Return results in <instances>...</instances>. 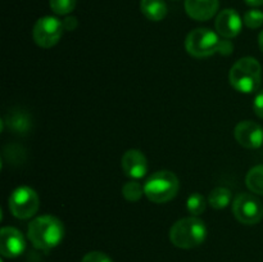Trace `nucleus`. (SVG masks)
I'll use <instances>...</instances> for the list:
<instances>
[{"instance_id": "22", "label": "nucleus", "mask_w": 263, "mask_h": 262, "mask_svg": "<svg viewBox=\"0 0 263 262\" xmlns=\"http://www.w3.org/2000/svg\"><path fill=\"white\" fill-rule=\"evenodd\" d=\"M81 262H113L110 259V257H108L107 254L103 253V252H89L84 256V258L81 259Z\"/></svg>"}, {"instance_id": "21", "label": "nucleus", "mask_w": 263, "mask_h": 262, "mask_svg": "<svg viewBox=\"0 0 263 262\" xmlns=\"http://www.w3.org/2000/svg\"><path fill=\"white\" fill-rule=\"evenodd\" d=\"M244 23L247 27L256 30L263 25V12L258 9H251L244 14Z\"/></svg>"}, {"instance_id": "13", "label": "nucleus", "mask_w": 263, "mask_h": 262, "mask_svg": "<svg viewBox=\"0 0 263 262\" xmlns=\"http://www.w3.org/2000/svg\"><path fill=\"white\" fill-rule=\"evenodd\" d=\"M218 0H185V10L190 18L208 21L217 13Z\"/></svg>"}, {"instance_id": "20", "label": "nucleus", "mask_w": 263, "mask_h": 262, "mask_svg": "<svg viewBox=\"0 0 263 262\" xmlns=\"http://www.w3.org/2000/svg\"><path fill=\"white\" fill-rule=\"evenodd\" d=\"M49 5L55 14L67 15L76 7V0H49Z\"/></svg>"}, {"instance_id": "23", "label": "nucleus", "mask_w": 263, "mask_h": 262, "mask_svg": "<svg viewBox=\"0 0 263 262\" xmlns=\"http://www.w3.org/2000/svg\"><path fill=\"white\" fill-rule=\"evenodd\" d=\"M253 110L259 118H263V90H259L254 97Z\"/></svg>"}, {"instance_id": "17", "label": "nucleus", "mask_w": 263, "mask_h": 262, "mask_svg": "<svg viewBox=\"0 0 263 262\" xmlns=\"http://www.w3.org/2000/svg\"><path fill=\"white\" fill-rule=\"evenodd\" d=\"M4 122H7L9 125V127H12V130H14V133H26V131L30 128L31 126V120L25 112H17L8 113L7 120H4Z\"/></svg>"}, {"instance_id": "8", "label": "nucleus", "mask_w": 263, "mask_h": 262, "mask_svg": "<svg viewBox=\"0 0 263 262\" xmlns=\"http://www.w3.org/2000/svg\"><path fill=\"white\" fill-rule=\"evenodd\" d=\"M63 30L64 27L62 21H59L57 17L45 15L37 20V22L33 26V40L40 48L49 49L58 44Z\"/></svg>"}, {"instance_id": "18", "label": "nucleus", "mask_w": 263, "mask_h": 262, "mask_svg": "<svg viewBox=\"0 0 263 262\" xmlns=\"http://www.w3.org/2000/svg\"><path fill=\"white\" fill-rule=\"evenodd\" d=\"M144 194V185L138 182L136 180L127 181L122 186V195L128 202H138Z\"/></svg>"}, {"instance_id": "16", "label": "nucleus", "mask_w": 263, "mask_h": 262, "mask_svg": "<svg viewBox=\"0 0 263 262\" xmlns=\"http://www.w3.org/2000/svg\"><path fill=\"white\" fill-rule=\"evenodd\" d=\"M246 184L252 193L263 195V164L249 170L246 176Z\"/></svg>"}, {"instance_id": "27", "label": "nucleus", "mask_w": 263, "mask_h": 262, "mask_svg": "<svg viewBox=\"0 0 263 262\" xmlns=\"http://www.w3.org/2000/svg\"><path fill=\"white\" fill-rule=\"evenodd\" d=\"M258 45H259V49H261V51L263 53V31L258 36Z\"/></svg>"}, {"instance_id": "3", "label": "nucleus", "mask_w": 263, "mask_h": 262, "mask_svg": "<svg viewBox=\"0 0 263 262\" xmlns=\"http://www.w3.org/2000/svg\"><path fill=\"white\" fill-rule=\"evenodd\" d=\"M229 79H230L231 86L239 92H243V94L254 92L261 85V63L253 57L240 58L231 67Z\"/></svg>"}, {"instance_id": "9", "label": "nucleus", "mask_w": 263, "mask_h": 262, "mask_svg": "<svg viewBox=\"0 0 263 262\" xmlns=\"http://www.w3.org/2000/svg\"><path fill=\"white\" fill-rule=\"evenodd\" d=\"M234 136L241 146L258 149L263 145V127L254 121H241L234 128Z\"/></svg>"}, {"instance_id": "7", "label": "nucleus", "mask_w": 263, "mask_h": 262, "mask_svg": "<svg viewBox=\"0 0 263 262\" xmlns=\"http://www.w3.org/2000/svg\"><path fill=\"white\" fill-rule=\"evenodd\" d=\"M233 213L240 223L256 225L263 217L262 202L256 195L241 193L234 199Z\"/></svg>"}, {"instance_id": "26", "label": "nucleus", "mask_w": 263, "mask_h": 262, "mask_svg": "<svg viewBox=\"0 0 263 262\" xmlns=\"http://www.w3.org/2000/svg\"><path fill=\"white\" fill-rule=\"evenodd\" d=\"M244 2L251 5V7H261V5H263V0H244Z\"/></svg>"}, {"instance_id": "1", "label": "nucleus", "mask_w": 263, "mask_h": 262, "mask_svg": "<svg viewBox=\"0 0 263 262\" xmlns=\"http://www.w3.org/2000/svg\"><path fill=\"white\" fill-rule=\"evenodd\" d=\"M27 236L35 248L49 251L63 240L64 226L62 221L54 216H39L28 225Z\"/></svg>"}, {"instance_id": "15", "label": "nucleus", "mask_w": 263, "mask_h": 262, "mask_svg": "<svg viewBox=\"0 0 263 262\" xmlns=\"http://www.w3.org/2000/svg\"><path fill=\"white\" fill-rule=\"evenodd\" d=\"M231 197H233V194H231L230 189L223 186H217L208 195V203L215 210H222L226 205L230 204Z\"/></svg>"}, {"instance_id": "12", "label": "nucleus", "mask_w": 263, "mask_h": 262, "mask_svg": "<svg viewBox=\"0 0 263 262\" xmlns=\"http://www.w3.org/2000/svg\"><path fill=\"white\" fill-rule=\"evenodd\" d=\"M121 166L126 176L133 180L143 179L148 172L146 157L138 149H130L126 152L122 156Z\"/></svg>"}, {"instance_id": "25", "label": "nucleus", "mask_w": 263, "mask_h": 262, "mask_svg": "<svg viewBox=\"0 0 263 262\" xmlns=\"http://www.w3.org/2000/svg\"><path fill=\"white\" fill-rule=\"evenodd\" d=\"M62 22H63L64 30H67V31H73L74 28L77 27V25H79L76 17H66L63 21H62Z\"/></svg>"}, {"instance_id": "19", "label": "nucleus", "mask_w": 263, "mask_h": 262, "mask_svg": "<svg viewBox=\"0 0 263 262\" xmlns=\"http://www.w3.org/2000/svg\"><path fill=\"white\" fill-rule=\"evenodd\" d=\"M207 207V202H205V198L203 197L200 193H193L186 200V210L187 212L192 216H199L202 215L205 211Z\"/></svg>"}, {"instance_id": "11", "label": "nucleus", "mask_w": 263, "mask_h": 262, "mask_svg": "<svg viewBox=\"0 0 263 262\" xmlns=\"http://www.w3.org/2000/svg\"><path fill=\"white\" fill-rule=\"evenodd\" d=\"M215 27L218 35L223 39H233L240 33L243 21L236 10L225 9L216 17Z\"/></svg>"}, {"instance_id": "10", "label": "nucleus", "mask_w": 263, "mask_h": 262, "mask_svg": "<svg viewBox=\"0 0 263 262\" xmlns=\"http://www.w3.org/2000/svg\"><path fill=\"white\" fill-rule=\"evenodd\" d=\"M26 249V240L18 229L7 226L0 231V253L7 258H15Z\"/></svg>"}, {"instance_id": "2", "label": "nucleus", "mask_w": 263, "mask_h": 262, "mask_svg": "<svg viewBox=\"0 0 263 262\" xmlns=\"http://www.w3.org/2000/svg\"><path fill=\"white\" fill-rule=\"evenodd\" d=\"M207 238V226L197 216L176 221L170 230V240L175 247L192 249L200 246Z\"/></svg>"}, {"instance_id": "4", "label": "nucleus", "mask_w": 263, "mask_h": 262, "mask_svg": "<svg viewBox=\"0 0 263 262\" xmlns=\"http://www.w3.org/2000/svg\"><path fill=\"white\" fill-rule=\"evenodd\" d=\"M180 182L176 175L167 170L154 172L144 184V194L153 203H166L176 197Z\"/></svg>"}, {"instance_id": "14", "label": "nucleus", "mask_w": 263, "mask_h": 262, "mask_svg": "<svg viewBox=\"0 0 263 262\" xmlns=\"http://www.w3.org/2000/svg\"><path fill=\"white\" fill-rule=\"evenodd\" d=\"M140 10L149 21L158 22L167 14V5L163 0H141Z\"/></svg>"}, {"instance_id": "5", "label": "nucleus", "mask_w": 263, "mask_h": 262, "mask_svg": "<svg viewBox=\"0 0 263 262\" xmlns=\"http://www.w3.org/2000/svg\"><path fill=\"white\" fill-rule=\"evenodd\" d=\"M221 39L215 31L210 28H197L187 35L185 40V49L195 58H207L218 53Z\"/></svg>"}, {"instance_id": "24", "label": "nucleus", "mask_w": 263, "mask_h": 262, "mask_svg": "<svg viewBox=\"0 0 263 262\" xmlns=\"http://www.w3.org/2000/svg\"><path fill=\"white\" fill-rule=\"evenodd\" d=\"M218 53H221L222 55H229V54L233 53V44L229 39H223V40L220 41Z\"/></svg>"}, {"instance_id": "6", "label": "nucleus", "mask_w": 263, "mask_h": 262, "mask_svg": "<svg viewBox=\"0 0 263 262\" xmlns=\"http://www.w3.org/2000/svg\"><path fill=\"white\" fill-rule=\"evenodd\" d=\"M40 207L39 195L32 188L18 186L9 197V210L14 217L27 220L36 215Z\"/></svg>"}]
</instances>
